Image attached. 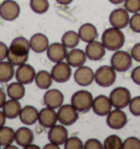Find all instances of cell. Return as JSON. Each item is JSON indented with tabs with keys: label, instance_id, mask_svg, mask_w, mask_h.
<instances>
[{
	"label": "cell",
	"instance_id": "4",
	"mask_svg": "<svg viewBox=\"0 0 140 149\" xmlns=\"http://www.w3.org/2000/svg\"><path fill=\"white\" fill-rule=\"evenodd\" d=\"M132 61H134V59L131 57L130 53L118 49V51L114 52V54L111 57L110 65L116 70V72H125V71L130 69Z\"/></svg>",
	"mask_w": 140,
	"mask_h": 149
},
{
	"label": "cell",
	"instance_id": "39",
	"mask_svg": "<svg viewBox=\"0 0 140 149\" xmlns=\"http://www.w3.org/2000/svg\"><path fill=\"white\" fill-rule=\"evenodd\" d=\"M84 149H103V143H101L96 138H89L84 143Z\"/></svg>",
	"mask_w": 140,
	"mask_h": 149
},
{
	"label": "cell",
	"instance_id": "32",
	"mask_svg": "<svg viewBox=\"0 0 140 149\" xmlns=\"http://www.w3.org/2000/svg\"><path fill=\"white\" fill-rule=\"evenodd\" d=\"M30 8L34 13L44 14L49 9L48 0H30Z\"/></svg>",
	"mask_w": 140,
	"mask_h": 149
},
{
	"label": "cell",
	"instance_id": "6",
	"mask_svg": "<svg viewBox=\"0 0 140 149\" xmlns=\"http://www.w3.org/2000/svg\"><path fill=\"white\" fill-rule=\"evenodd\" d=\"M58 122L65 126L73 125L79 118V112L72 107V104H62L57 109Z\"/></svg>",
	"mask_w": 140,
	"mask_h": 149
},
{
	"label": "cell",
	"instance_id": "36",
	"mask_svg": "<svg viewBox=\"0 0 140 149\" xmlns=\"http://www.w3.org/2000/svg\"><path fill=\"white\" fill-rule=\"evenodd\" d=\"M123 149H140V139L138 137H127L123 141Z\"/></svg>",
	"mask_w": 140,
	"mask_h": 149
},
{
	"label": "cell",
	"instance_id": "3",
	"mask_svg": "<svg viewBox=\"0 0 140 149\" xmlns=\"http://www.w3.org/2000/svg\"><path fill=\"white\" fill-rule=\"evenodd\" d=\"M116 70L111 65L101 66L96 71H94V82L102 88H108L113 86L116 81Z\"/></svg>",
	"mask_w": 140,
	"mask_h": 149
},
{
	"label": "cell",
	"instance_id": "47",
	"mask_svg": "<svg viewBox=\"0 0 140 149\" xmlns=\"http://www.w3.org/2000/svg\"><path fill=\"white\" fill-rule=\"evenodd\" d=\"M112 5H121V3H124V1L125 0H108Z\"/></svg>",
	"mask_w": 140,
	"mask_h": 149
},
{
	"label": "cell",
	"instance_id": "18",
	"mask_svg": "<svg viewBox=\"0 0 140 149\" xmlns=\"http://www.w3.org/2000/svg\"><path fill=\"white\" fill-rule=\"evenodd\" d=\"M40 125L44 128H51L54 125H56L58 122L57 117V111L55 109L45 107L41 111H38V120Z\"/></svg>",
	"mask_w": 140,
	"mask_h": 149
},
{
	"label": "cell",
	"instance_id": "19",
	"mask_svg": "<svg viewBox=\"0 0 140 149\" xmlns=\"http://www.w3.org/2000/svg\"><path fill=\"white\" fill-rule=\"evenodd\" d=\"M34 140V133L31 128L26 127V125L23 127H20L14 133V141L19 147L25 148L28 145L32 144Z\"/></svg>",
	"mask_w": 140,
	"mask_h": 149
},
{
	"label": "cell",
	"instance_id": "29",
	"mask_svg": "<svg viewBox=\"0 0 140 149\" xmlns=\"http://www.w3.org/2000/svg\"><path fill=\"white\" fill-rule=\"evenodd\" d=\"M80 41L81 40L78 34V31H67L61 36V43L69 49L78 47Z\"/></svg>",
	"mask_w": 140,
	"mask_h": 149
},
{
	"label": "cell",
	"instance_id": "21",
	"mask_svg": "<svg viewBox=\"0 0 140 149\" xmlns=\"http://www.w3.org/2000/svg\"><path fill=\"white\" fill-rule=\"evenodd\" d=\"M87 55H85V52L83 49H80V48H71L66 56V61L69 64L71 67H80L85 64L87 61Z\"/></svg>",
	"mask_w": 140,
	"mask_h": 149
},
{
	"label": "cell",
	"instance_id": "5",
	"mask_svg": "<svg viewBox=\"0 0 140 149\" xmlns=\"http://www.w3.org/2000/svg\"><path fill=\"white\" fill-rule=\"evenodd\" d=\"M110 100L112 102L113 109H126L131 100L130 91L125 87H116L110 93Z\"/></svg>",
	"mask_w": 140,
	"mask_h": 149
},
{
	"label": "cell",
	"instance_id": "30",
	"mask_svg": "<svg viewBox=\"0 0 140 149\" xmlns=\"http://www.w3.org/2000/svg\"><path fill=\"white\" fill-rule=\"evenodd\" d=\"M14 133L11 127L8 126H2L0 127V147H7L9 145L13 144L14 141Z\"/></svg>",
	"mask_w": 140,
	"mask_h": 149
},
{
	"label": "cell",
	"instance_id": "1",
	"mask_svg": "<svg viewBox=\"0 0 140 149\" xmlns=\"http://www.w3.org/2000/svg\"><path fill=\"white\" fill-rule=\"evenodd\" d=\"M101 42L106 48V51H118L125 44V34L123 33L121 29L111 26L102 33Z\"/></svg>",
	"mask_w": 140,
	"mask_h": 149
},
{
	"label": "cell",
	"instance_id": "27",
	"mask_svg": "<svg viewBox=\"0 0 140 149\" xmlns=\"http://www.w3.org/2000/svg\"><path fill=\"white\" fill-rule=\"evenodd\" d=\"M14 74H15V70L12 64L5 61H0V82L1 84L9 82L13 78Z\"/></svg>",
	"mask_w": 140,
	"mask_h": 149
},
{
	"label": "cell",
	"instance_id": "22",
	"mask_svg": "<svg viewBox=\"0 0 140 149\" xmlns=\"http://www.w3.org/2000/svg\"><path fill=\"white\" fill-rule=\"evenodd\" d=\"M20 121L22 124L26 126L34 125L38 120V111L35 107L32 105H25L21 109L20 112Z\"/></svg>",
	"mask_w": 140,
	"mask_h": 149
},
{
	"label": "cell",
	"instance_id": "49",
	"mask_svg": "<svg viewBox=\"0 0 140 149\" xmlns=\"http://www.w3.org/2000/svg\"><path fill=\"white\" fill-rule=\"evenodd\" d=\"M6 149H17L18 147L17 146H13V145L11 144V145H9V146H7V147H5Z\"/></svg>",
	"mask_w": 140,
	"mask_h": 149
},
{
	"label": "cell",
	"instance_id": "25",
	"mask_svg": "<svg viewBox=\"0 0 140 149\" xmlns=\"http://www.w3.org/2000/svg\"><path fill=\"white\" fill-rule=\"evenodd\" d=\"M53 78H51V72H48L47 70H40L35 74V79L34 82L36 84V87L38 89H42V90H47L51 87L53 84Z\"/></svg>",
	"mask_w": 140,
	"mask_h": 149
},
{
	"label": "cell",
	"instance_id": "34",
	"mask_svg": "<svg viewBox=\"0 0 140 149\" xmlns=\"http://www.w3.org/2000/svg\"><path fill=\"white\" fill-rule=\"evenodd\" d=\"M84 143L80 139L78 136H70L66 139L64 147L65 149H82Z\"/></svg>",
	"mask_w": 140,
	"mask_h": 149
},
{
	"label": "cell",
	"instance_id": "16",
	"mask_svg": "<svg viewBox=\"0 0 140 149\" xmlns=\"http://www.w3.org/2000/svg\"><path fill=\"white\" fill-rule=\"evenodd\" d=\"M84 52H85V55H87L88 59L92 61H98L105 56L106 48L104 47L102 42H98V41L95 40L93 42L87 43Z\"/></svg>",
	"mask_w": 140,
	"mask_h": 149
},
{
	"label": "cell",
	"instance_id": "15",
	"mask_svg": "<svg viewBox=\"0 0 140 149\" xmlns=\"http://www.w3.org/2000/svg\"><path fill=\"white\" fill-rule=\"evenodd\" d=\"M35 74H36V71L34 69V67L25 63L23 65L18 66L14 77H15L17 81H19L25 86V84H32L35 79Z\"/></svg>",
	"mask_w": 140,
	"mask_h": 149
},
{
	"label": "cell",
	"instance_id": "28",
	"mask_svg": "<svg viewBox=\"0 0 140 149\" xmlns=\"http://www.w3.org/2000/svg\"><path fill=\"white\" fill-rule=\"evenodd\" d=\"M9 49L14 52H18V53H23V54H28L31 51V47H30V41L26 40L23 36L15 37L13 41L11 42L9 46Z\"/></svg>",
	"mask_w": 140,
	"mask_h": 149
},
{
	"label": "cell",
	"instance_id": "20",
	"mask_svg": "<svg viewBox=\"0 0 140 149\" xmlns=\"http://www.w3.org/2000/svg\"><path fill=\"white\" fill-rule=\"evenodd\" d=\"M28 41H30L31 49L36 54H42L44 52H46L47 47L49 46L48 37L43 33H35Z\"/></svg>",
	"mask_w": 140,
	"mask_h": 149
},
{
	"label": "cell",
	"instance_id": "8",
	"mask_svg": "<svg viewBox=\"0 0 140 149\" xmlns=\"http://www.w3.org/2000/svg\"><path fill=\"white\" fill-rule=\"evenodd\" d=\"M128 122L127 114L121 109H114L106 115V124L112 130H121Z\"/></svg>",
	"mask_w": 140,
	"mask_h": 149
},
{
	"label": "cell",
	"instance_id": "11",
	"mask_svg": "<svg viewBox=\"0 0 140 149\" xmlns=\"http://www.w3.org/2000/svg\"><path fill=\"white\" fill-rule=\"evenodd\" d=\"M65 101V95L58 89H47V91L44 93L43 97V102L44 105L51 109H58L64 104Z\"/></svg>",
	"mask_w": 140,
	"mask_h": 149
},
{
	"label": "cell",
	"instance_id": "17",
	"mask_svg": "<svg viewBox=\"0 0 140 149\" xmlns=\"http://www.w3.org/2000/svg\"><path fill=\"white\" fill-rule=\"evenodd\" d=\"M47 137H48L49 143H54V144L61 146L65 144L66 139L69 137V133L65 125H62V124L57 125L56 124L51 128H48Z\"/></svg>",
	"mask_w": 140,
	"mask_h": 149
},
{
	"label": "cell",
	"instance_id": "40",
	"mask_svg": "<svg viewBox=\"0 0 140 149\" xmlns=\"http://www.w3.org/2000/svg\"><path fill=\"white\" fill-rule=\"evenodd\" d=\"M130 55L134 61L140 63V43H136L135 45L131 47Z\"/></svg>",
	"mask_w": 140,
	"mask_h": 149
},
{
	"label": "cell",
	"instance_id": "7",
	"mask_svg": "<svg viewBox=\"0 0 140 149\" xmlns=\"http://www.w3.org/2000/svg\"><path fill=\"white\" fill-rule=\"evenodd\" d=\"M51 74L53 80L57 84H65L70 79L72 71H71V66L67 61H59L55 63L51 70Z\"/></svg>",
	"mask_w": 140,
	"mask_h": 149
},
{
	"label": "cell",
	"instance_id": "24",
	"mask_svg": "<svg viewBox=\"0 0 140 149\" xmlns=\"http://www.w3.org/2000/svg\"><path fill=\"white\" fill-rule=\"evenodd\" d=\"M21 104L18 100H13V99H10V100H7L6 103L2 107V112L6 115L7 118L9 120H14L17 117H19L20 112H21Z\"/></svg>",
	"mask_w": 140,
	"mask_h": 149
},
{
	"label": "cell",
	"instance_id": "43",
	"mask_svg": "<svg viewBox=\"0 0 140 149\" xmlns=\"http://www.w3.org/2000/svg\"><path fill=\"white\" fill-rule=\"evenodd\" d=\"M6 101H7V94H6L2 89H0V109H2Z\"/></svg>",
	"mask_w": 140,
	"mask_h": 149
},
{
	"label": "cell",
	"instance_id": "46",
	"mask_svg": "<svg viewBox=\"0 0 140 149\" xmlns=\"http://www.w3.org/2000/svg\"><path fill=\"white\" fill-rule=\"evenodd\" d=\"M72 1H73V0H56L57 3L60 6H68V5H70Z\"/></svg>",
	"mask_w": 140,
	"mask_h": 149
},
{
	"label": "cell",
	"instance_id": "35",
	"mask_svg": "<svg viewBox=\"0 0 140 149\" xmlns=\"http://www.w3.org/2000/svg\"><path fill=\"white\" fill-rule=\"evenodd\" d=\"M128 109L134 116H140V95L131 98L128 104Z\"/></svg>",
	"mask_w": 140,
	"mask_h": 149
},
{
	"label": "cell",
	"instance_id": "12",
	"mask_svg": "<svg viewBox=\"0 0 140 149\" xmlns=\"http://www.w3.org/2000/svg\"><path fill=\"white\" fill-rule=\"evenodd\" d=\"M73 79L76 84L81 87H88L92 82H94V71L91 67H88L85 65L77 67L73 74Z\"/></svg>",
	"mask_w": 140,
	"mask_h": 149
},
{
	"label": "cell",
	"instance_id": "23",
	"mask_svg": "<svg viewBox=\"0 0 140 149\" xmlns=\"http://www.w3.org/2000/svg\"><path fill=\"white\" fill-rule=\"evenodd\" d=\"M78 34L80 40L84 43H90L95 41L98 36V32L96 26L92 23H84L78 30Z\"/></svg>",
	"mask_w": 140,
	"mask_h": 149
},
{
	"label": "cell",
	"instance_id": "31",
	"mask_svg": "<svg viewBox=\"0 0 140 149\" xmlns=\"http://www.w3.org/2000/svg\"><path fill=\"white\" fill-rule=\"evenodd\" d=\"M7 59L10 64L13 66H21L25 64L28 59V54H23V53H18V52L11 51L8 49V55H7Z\"/></svg>",
	"mask_w": 140,
	"mask_h": 149
},
{
	"label": "cell",
	"instance_id": "2",
	"mask_svg": "<svg viewBox=\"0 0 140 149\" xmlns=\"http://www.w3.org/2000/svg\"><path fill=\"white\" fill-rule=\"evenodd\" d=\"M93 95L88 90H79L76 91L70 100V103L79 113H85L92 110Z\"/></svg>",
	"mask_w": 140,
	"mask_h": 149
},
{
	"label": "cell",
	"instance_id": "37",
	"mask_svg": "<svg viewBox=\"0 0 140 149\" xmlns=\"http://www.w3.org/2000/svg\"><path fill=\"white\" fill-rule=\"evenodd\" d=\"M124 8L131 14L140 12V0H125Z\"/></svg>",
	"mask_w": 140,
	"mask_h": 149
},
{
	"label": "cell",
	"instance_id": "9",
	"mask_svg": "<svg viewBox=\"0 0 140 149\" xmlns=\"http://www.w3.org/2000/svg\"><path fill=\"white\" fill-rule=\"evenodd\" d=\"M21 9L14 0H5L0 5V17L5 21H14L19 18Z\"/></svg>",
	"mask_w": 140,
	"mask_h": 149
},
{
	"label": "cell",
	"instance_id": "14",
	"mask_svg": "<svg viewBox=\"0 0 140 149\" xmlns=\"http://www.w3.org/2000/svg\"><path fill=\"white\" fill-rule=\"evenodd\" d=\"M67 47L62 44L61 42H55L49 44V46L46 49L47 58L51 61V63H59L66 59L67 56Z\"/></svg>",
	"mask_w": 140,
	"mask_h": 149
},
{
	"label": "cell",
	"instance_id": "45",
	"mask_svg": "<svg viewBox=\"0 0 140 149\" xmlns=\"http://www.w3.org/2000/svg\"><path fill=\"white\" fill-rule=\"evenodd\" d=\"M6 120H7V117H6V115L3 114V112H2V110H1V111H0V127L5 126V124H6Z\"/></svg>",
	"mask_w": 140,
	"mask_h": 149
},
{
	"label": "cell",
	"instance_id": "41",
	"mask_svg": "<svg viewBox=\"0 0 140 149\" xmlns=\"http://www.w3.org/2000/svg\"><path fill=\"white\" fill-rule=\"evenodd\" d=\"M130 78L137 86H140V65L132 69L130 74Z\"/></svg>",
	"mask_w": 140,
	"mask_h": 149
},
{
	"label": "cell",
	"instance_id": "10",
	"mask_svg": "<svg viewBox=\"0 0 140 149\" xmlns=\"http://www.w3.org/2000/svg\"><path fill=\"white\" fill-rule=\"evenodd\" d=\"M129 19H130L129 12L125 8H117L111 12L108 17V21H110L111 26L123 30L128 26Z\"/></svg>",
	"mask_w": 140,
	"mask_h": 149
},
{
	"label": "cell",
	"instance_id": "33",
	"mask_svg": "<svg viewBox=\"0 0 140 149\" xmlns=\"http://www.w3.org/2000/svg\"><path fill=\"white\" fill-rule=\"evenodd\" d=\"M104 149H123V140L118 135H110L103 141Z\"/></svg>",
	"mask_w": 140,
	"mask_h": 149
},
{
	"label": "cell",
	"instance_id": "13",
	"mask_svg": "<svg viewBox=\"0 0 140 149\" xmlns=\"http://www.w3.org/2000/svg\"><path fill=\"white\" fill-rule=\"evenodd\" d=\"M112 110L113 105L111 100H110V97H106L104 94H100L93 99L92 111L94 112V114H96L98 116H106Z\"/></svg>",
	"mask_w": 140,
	"mask_h": 149
},
{
	"label": "cell",
	"instance_id": "42",
	"mask_svg": "<svg viewBox=\"0 0 140 149\" xmlns=\"http://www.w3.org/2000/svg\"><path fill=\"white\" fill-rule=\"evenodd\" d=\"M8 49H9V47L7 46L5 43L0 42V61H5V58H7Z\"/></svg>",
	"mask_w": 140,
	"mask_h": 149
},
{
	"label": "cell",
	"instance_id": "26",
	"mask_svg": "<svg viewBox=\"0 0 140 149\" xmlns=\"http://www.w3.org/2000/svg\"><path fill=\"white\" fill-rule=\"evenodd\" d=\"M7 95L10 99L18 100V101L23 99L24 95H25V87H24V84L19 82V81L11 82L7 87Z\"/></svg>",
	"mask_w": 140,
	"mask_h": 149
},
{
	"label": "cell",
	"instance_id": "44",
	"mask_svg": "<svg viewBox=\"0 0 140 149\" xmlns=\"http://www.w3.org/2000/svg\"><path fill=\"white\" fill-rule=\"evenodd\" d=\"M59 148H60V146L57 144H54V143H49V144L44 146V149H59Z\"/></svg>",
	"mask_w": 140,
	"mask_h": 149
},
{
	"label": "cell",
	"instance_id": "48",
	"mask_svg": "<svg viewBox=\"0 0 140 149\" xmlns=\"http://www.w3.org/2000/svg\"><path fill=\"white\" fill-rule=\"evenodd\" d=\"M25 149H40V147H38L37 145H34V144L32 143V144L28 145V146L25 147Z\"/></svg>",
	"mask_w": 140,
	"mask_h": 149
},
{
	"label": "cell",
	"instance_id": "38",
	"mask_svg": "<svg viewBox=\"0 0 140 149\" xmlns=\"http://www.w3.org/2000/svg\"><path fill=\"white\" fill-rule=\"evenodd\" d=\"M129 28L135 33H140V12L134 13L129 19Z\"/></svg>",
	"mask_w": 140,
	"mask_h": 149
}]
</instances>
